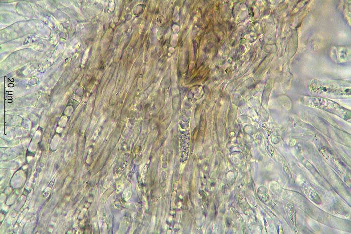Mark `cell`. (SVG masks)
Listing matches in <instances>:
<instances>
[{
  "label": "cell",
  "mask_w": 351,
  "mask_h": 234,
  "mask_svg": "<svg viewBox=\"0 0 351 234\" xmlns=\"http://www.w3.org/2000/svg\"><path fill=\"white\" fill-rule=\"evenodd\" d=\"M303 102L308 105L319 108L332 113H348L347 110L337 103L325 98L308 97L304 98Z\"/></svg>",
  "instance_id": "cell-1"
},
{
  "label": "cell",
  "mask_w": 351,
  "mask_h": 234,
  "mask_svg": "<svg viewBox=\"0 0 351 234\" xmlns=\"http://www.w3.org/2000/svg\"><path fill=\"white\" fill-rule=\"evenodd\" d=\"M311 90L313 92L322 95L332 94L337 95H348L350 94V90L348 89L340 87L338 85L332 83H322L316 82L311 85Z\"/></svg>",
  "instance_id": "cell-2"
}]
</instances>
